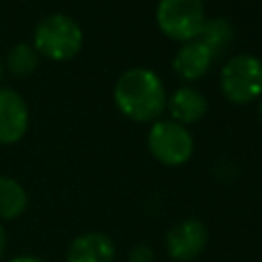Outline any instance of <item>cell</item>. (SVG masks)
I'll list each match as a JSON object with an SVG mask.
<instances>
[{
	"label": "cell",
	"mask_w": 262,
	"mask_h": 262,
	"mask_svg": "<svg viewBox=\"0 0 262 262\" xmlns=\"http://www.w3.org/2000/svg\"><path fill=\"white\" fill-rule=\"evenodd\" d=\"M6 246H8V235H6L4 225L0 223V258H2V256H4V252H6Z\"/></svg>",
	"instance_id": "15"
},
{
	"label": "cell",
	"mask_w": 262,
	"mask_h": 262,
	"mask_svg": "<svg viewBox=\"0 0 262 262\" xmlns=\"http://www.w3.org/2000/svg\"><path fill=\"white\" fill-rule=\"evenodd\" d=\"M29 196L23 184L10 176H0V219L12 221L27 209Z\"/></svg>",
	"instance_id": "11"
},
{
	"label": "cell",
	"mask_w": 262,
	"mask_h": 262,
	"mask_svg": "<svg viewBox=\"0 0 262 262\" xmlns=\"http://www.w3.org/2000/svg\"><path fill=\"white\" fill-rule=\"evenodd\" d=\"M209 231L199 219H184L176 223L166 235V252L178 262H190L203 254Z\"/></svg>",
	"instance_id": "6"
},
{
	"label": "cell",
	"mask_w": 262,
	"mask_h": 262,
	"mask_svg": "<svg viewBox=\"0 0 262 262\" xmlns=\"http://www.w3.org/2000/svg\"><path fill=\"white\" fill-rule=\"evenodd\" d=\"M84 35L80 25L66 14H49L35 29V51L53 59H72L82 47Z\"/></svg>",
	"instance_id": "2"
},
{
	"label": "cell",
	"mask_w": 262,
	"mask_h": 262,
	"mask_svg": "<svg viewBox=\"0 0 262 262\" xmlns=\"http://www.w3.org/2000/svg\"><path fill=\"white\" fill-rule=\"evenodd\" d=\"M196 39L211 51V55L215 59L231 43V39H233V27L225 18L217 16V18H211V20H205L203 23V29H201V33H199Z\"/></svg>",
	"instance_id": "12"
},
{
	"label": "cell",
	"mask_w": 262,
	"mask_h": 262,
	"mask_svg": "<svg viewBox=\"0 0 262 262\" xmlns=\"http://www.w3.org/2000/svg\"><path fill=\"white\" fill-rule=\"evenodd\" d=\"M129 262H154V250L149 246H135L129 252Z\"/></svg>",
	"instance_id": "14"
},
{
	"label": "cell",
	"mask_w": 262,
	"mask_h": 262,
	"mask_svg": "<svg viewBox=\"0 0 262 262\" xmlns=\"http://www.w3.org/2000/svg\"><path fill=\"white\" fill-rule=\"evenodd\" d=\"M258 113H260V121H262V100H260V104H258Z\"/></svg>",
	"instance_id": "18"
},
{
	"label": "cell",
	"mask_w": 262,
	"mask_h": 262,
	"mask_svg": "<svg viewBox=\"0 0 262 262\" xmlns=\"http://www.w3.org/2000/svg\"><path fill=\"white\" fill-rule=\"evenodd\" d=\"M160 31L174 41H192L205 23L203 0H160L156 8Z\"/></svg>",
	"instance_id": "4"
},
{
	"label": "cell",
	"mask_w": 262,
	"mask_h": 262,
	"mask_svg": "<svg viewBox=\"0 0 262 262\" xmlns=\"http://www.w3.org/2000/svg\"><path fill=\"white\" fill-rule=\"evenodd\" d=\"M68 262H113L115 260V244L106 233L88 231L78 235L66 254Z\"/></svg>",
	"instance_id": "8"
},
{
	"label": "cell",
	"mask_w": 262,
	"mask_h": 262,
	"mask_svg": "<svg viewBox=\"0 0 262 262\" xmlns=\"http://www.w3.org/2000/svg\"><path fill=\"white\" fill-rule=\"evenodd\" d=\"M29 127V108L23 96L10 88H0V143L18 141Z\"/></svg>",
	"instance_id": "7"
},
{
	"label": "cell",
	"mask_w": 262,
	"mask_h": 262,
	"mask_svg": "<svg viewBox=\"0 0 262 262\" xmlns=\"http://www.w3.org/2000/svg\"><path fill=\"white\" fill-rule=\"evenodd\" d=\"M37 59H39V53L35 51V47H31L27 43H16L6 53L4 66L14 76H27L37 68Z\"/></svg>",
	"instance_id": "13"
},
{
	"label": "cell",
	"mask_w": 262,
	"mask_h": 262,
	"mask_svg": "<svg viewBox=\"0 0 262 262\" xmlns=\"http://www.w3.org/2000/svg\"><path fill=\"white\" fill-rule=\"evenodd\" d=\"M168 108L176 123H194L207 113V98L199 90L184 86L172 94V98L168 100Z\"/></svg>",
	"instance_id": "10"
},
{
	"label": "cell",
	"mask_w": 262,
	"mask_h": 262,
	"mask_svg": "<svg viewBox=\"0 0 262 262\" xmlns=\"http://www.w3.org/2000/svg\"><path fill=\"white\" fill-rule=\"evenodd\" d=\"M10 262H43V260L33 256V254H20V256H14Z\"/></svg>",
	"instance_id": "16"
},
{
	"label": "cell",
	"mask_w": 262,
	"mask_h": 262,
	"mask_svg": "<svg viewBox=\"0 0 262 262\" xmlns=\"http://www.w3.org/2000/svg\"><path fill=\"white\" fill-rule=\"evenodd\" d=\"M2 76H4V66H2V61H0V80H2Z\"/></svg>",
	"instance_id": "17"
},
{
	"label": "cell",
	"mask_w": 262,
	"mask_h": 262,
	"mask_svg": "<svg viewBox=\"0 0 262 262\" xmlns=\"http://www.w3.org/2000/svg\"><path fill=\"white\" fill-rule=\"evenodd\" d=\"M113 96L119 111L137 123L158 119L166 106L164 84L151 70L145 68H131L121 74Z\"/></svg>",
	"instance_id": "1"
},
{
	"label": "cell",
	"mask_w": 262,
	"mask_h": 262,
	"mask_svg": "<svg viewBox=\"0 0 262 262\" xmlns=\"http://www.w3.org/2000/svg\"><path fill=\"white\" fill-rule=\"evenodd\" d=\"M151 156L166 166H180L190 160L194 141L188 129L176 121H156L147 133Z\"/></svg>",
	"instance_id": "5"
},
{
	"label": "cell",
	"mask_w": 262,
	"mask_h": 262,
	"mask_svg": "<svg viewBox=\"0 0 262 262\" xmlns=\"http://www.w3.org/2000/svg\"><path fill=\"white\" fill-rule=\"evenodd\" d=\"M211 61H213L211 51L199 39H192V41H186L176 51V55L172 59V68L180 78L196 80L211 68Z\"/></svg>",
	"instance_id": "9"
},
{
	"label": "cell",
	"mask_w": 262,
	"mask_h": 262,
	"mask_svg": "<svg viewBox=\"0 0 262 262\" xmlns=\"http://www.w3.org/2000/svg\"><path fill=\"white\" fill-rule=\"evenodd\" d=\"M221 92L229 102L246 104L262 96V61L254 55H233L219 76Z\"/></svg>",
	"instance_id": "3"
}]
</instances>
